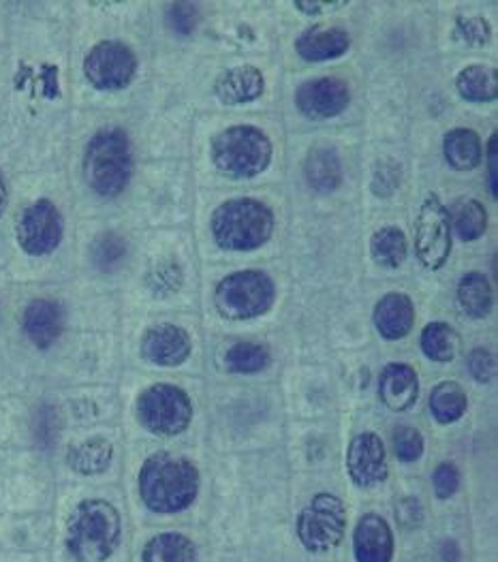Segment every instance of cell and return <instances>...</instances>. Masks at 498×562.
<instances>
[{"instance_id": "cell-23", "label": "cell", "mask_w": 498, "mask_h": 562, "mask_svg": "<svg viewBox=\"0 0 498 562\" xmlns=\"http://www.w3.org/2000/svg\"><path fill=\"white\" fill-rule=\"evenodd\" d=\"M443 153L448 162L457 171H471L484 159L482 139L471 128H454L445 135Z\"/></svg>"}, {"instance_id": "cell-32", "label": "cell", "mask_w": 498, "mask_h": 562, "mask_svg": "<svg viewBox=\"0 0 498 562\" xmlns=\"http://www.w3.org/2000/svg\"><path fill=\"white\" fill-rule=\"evenodd\" d=\"M225 363L231 372L254 374V372H261L270 363V351L257 342H236L227 351Z\"/></svg>"}, {"instance_id": "cell-14", "label": "cell", "mask_w": 498, "mask_h": 562, "mask_svg": "<svg viewBox=\"0 0 498 562\" xmlns=\"http://www.w3.org/2000/svg\"><path fill=\"white\" fill-rule=\"evenodd\" d=\"M193 342L186 329L173 323H159L146 329L142 338V356L157 366H180L191 356Z\"/></svg>"}, {"instance_id": "cell-12", "label": "cell", "mask_w": 498, "mask_h": 562, "mask_svg": "<svg viewBox=\"0 0 498 562\" xmlns=\"http://www.w3.org/2000/svg\"><path fill=\"white\" fill-rule=\"evenodd\" d=\"M351 92L338 78L304 81L295 92L297 110L313 121H328L349 108Z\"/></svg>"}, {"instance_id": "cell-28", "label": "cell", "mask_w": 498, "mask_h": 562, "mask_svg": "<svg viewBox=\"0 0 498 562\" xmlns=\"http://www.w3.org/2000/svg\"><path fill=\"white\" fill-rule=\"evenodd\" d=\"M466 392L456 381H443L430 394V411L439 424H454L466 413Z\"/></svg>"}, {"instance_id": "cell-25", "label": "cell", "mask_w": 498, "mask_h": 562, "mask_svg": "<svg viewBox=\"0 0 498 562\" xmlns=\"http://www.w3.org/2000/svg\"><path fill=\"white\" fill-rule=\"evenodd\" d=\"M114 456L112 442L103 437H94L69 449V467L80 475H99L110 469Z\"/></svg>"}, {"instance_id": "cell-42", "label": "cell", "mask_w": 498, "mask_h": 562, "mask_svg": "<svg viewBox=\"0 0 498 562\" xmlns=\"http://www.w3.org/2000/svg\"><path fill=\"white\" fill-rule=\"evenodd\" d=\"M342 4L344 2H321V0H317V2H295V9L304 11L306 15H315L324 9H336V7H342Z\"/></svg>"}, {"instance_id": "cell-22", "label": "cell", "mask_w": 498, "mask_h": 562, "mask_svg": "<svg viewBox=\"0 0 498 562\" xmlns=\"http://www.w3.org/2000/svg\"><path fill=\"white\" fill-rule=\"evenodd\" d=\"M457 302L462 311L473 319H484L493 311V284L482 272H468L457 284Z\"/></svg>"}, {"instance_id": "cell-10", "label": "cell", "mask_w": 498, "mask_h": 562, "mask_svg": "<svg viewBox=\"0 0 498 562\" xmlns=\"http://www.w3.org/2000/svg\"><path fill=\"white\" fill-rule=\"evenodd\" d=\"M137 74V58L133 49L121 41L97 43L86 60L83 76L99 90H123Z\"/></svg>"}, {"instance_id": "cell-31", "label": "cell", "mask_w": 498, "mask_h": 562, "mask_svg": "<svg viewBox=\"0 0 498 562\" xmlns=\"http://www.w3.org/2000/svg\"><path fill=\"white\" fill-rule=\"evenodd\" d=\"M457 236L464 241L479 240L488 229V212L482 201H460L452 216Z\"/></svg>"}, {"instance_id": "cell-7", "label": "cell", "mask_w": 498, "mask_h": 562, "mask_svg": "<svg viewBox=\"0 0 498 562\" xmlns=\"http://www.w3.org/2000/svg\"><path fill=\"white\" fill-rule=\"evenodd\" d=\"M137 419L152 435L176 437L189 428L193 419V402L184 390L157 383L139 394Z\"/></svg>"}, {"instance_id": "cell-44", "label": "cell", "mask_w": 498, "mask_h": 562, "mask_svg": "<svg viewBox=\"0 0 498 562\" xmlns=\"http://www.w3.org/2000/svg\"><path fill=\"white\" fill-rule=\"evenodd\" d=\"M7 200H9V193H7L4 176H2V171H0V216H2V212H4V207H7Z\"/></svg>"}, {"instance_id": "cell-20", "label": "cell", "mask_w": 498, "mask_h": 562, "mask_svg": "<svg viewBox=\"0 0 498 562\" xmlns=\"http://www.w3.org/2000/svg\"><path fill=\"white\" fill-rule=\"evenodd\" d=\"M351 45L349 33L340 26H315L295 41L297 54L308 63H324L342 56Z\"/></svg>"}, {"instance_id": "cell-8", "label": "cell", "mask_w": 498, "mask_h": 562, "mask_svg": "<svg viewBox=\"0 0 498 562\" xmlns=\"http://www.w3.org/2000/svg\"><path fill=\"white\" fill-rule=\"evenodd\" d=\"M347 528L344 503L330 492L317 494L297 518V537L308 552L321 554L336 548Z\"/></svg>"}, {"instance_id": "cell-4", "label": "cell", "mask_w": 498, "mask_h": 562, "mask_svg": "<svg viewBox=\"0 0 498 562\" xmlns=\"http://www.w3.org/2000/svg\"><path fill=\"white\" fill-rule=\"evenodd\" d=\"M133 176V153L125 131L97 133L83 155L86 184L101 198H118Z\"/></svg>"}, {"instance_id": "cell-15", "label": "cell", "mask_w": 498, "mask_h": 562, "mask_svg": "<svg viewBox=\"0 0 498 562\" xmlns=\"http://www.w3.org/2000/svg\"><path fill=\"white\" fill-rule=\"evenodd\" d=\"M353 550H355L358 562H392L394 559L392 528L381 516L366 514L355 528Z\"/></svg>"}, {"instance_id": "cell-33", "label": "cell", "mask_w": 498, "mask_h": 562, "mask_svg": "<svg viewBox=\"0 0 498 562\" xmlns=\"http://www.w3.org/2000/svg\"><path fill=\"white\" fill-rule=\"evenodd\" d=\"M394 453L403 462H416L423 453V435L411 426L396 428L394 430Z\"/></svg>"}, {"instance_id": "cell-3", "label": "cell", "mask_w": 498, "mask_h": 562, "mask_svg": "<svg viewBox=\"0 0 498 562\" xmlns=\"http://www.w3.org/2000/svg\"><path fill=\"white\" fill-rule=\"evenodd\" d=\"M210 227L220 248L247 252L272 238L274 212L263 201L250 198L225 201L214 210Z\"/></svg>"}, {"instance_id": "cell-17", "label": "cell", "mask_w": 498, "mask_h": 562, "mask_svg": "<svg viewBox=\"0 0 498 562\" xmlns=\"http://www.w3.org/2000/svg\"><path fill=\"white\" fill-rule=\"evenodd\" d=\"M373 319L385 340H400L414 329L416 306L405 293H387L376 302Z\"/></svg>"}, {"instance_id": "cell-9", "label": "cell", "mask_w": 498, "mask_h": 562, "mask_svg": "<svg viewBox=\"0 0 498 562\" xmlns=\"http://www.w3.org/2000/svg\"><path fill=\"white\" fill-rule=\"evenodd\" d=\"M452 214L437 195H428L417 214V259L428 270H441L452 255Z\"/></svg>"}, {"instance_id": "cell-24", "label": "cell", "mask_w": 498, "mask_h": 562, "mask_svg": "<svg viewBox=\"0 0 498 562\" xmlns=\"http://www.w3.org/2000/svg\"><path fill=\"white\" fill-rule=\"evenodd\" d=\"M142 562H197V550L189 537L163 532L144 546Z\"/></svg>"}, {"instance_id": "cell-18", "label": "cell", "mask_w": 498, "mask_h": 562, "mask_svg": "<svg viewBox=\"0 0 498 562\" xmlns=\"http://www.w3.org/2000/svg\"><path fill=\"white\" fill-rule=\"evenodd\" d=\"M63 327H65L63 306L52 300H35L24 311V331L29 340L39 349H49L60 338Z\"/></svg>"}, {"instance_id": "cell-19", "label": "cell", "mask_w": 498, "mask_h": 562, "mask_svg": "<svg viewBox=\"0 0 498 562\" xmlns=\"http://www.w3.org/2000/svg\"><path fill=\"white\" fill-rule=\"evenodd\" d=\"M263 88H265L263 74L252 65L234 67L225 71L214 83V92L225 105L250 103L263 94Z\"/></svg>"}, {"instance_id": "cell-36", "label": "cell", "mask_w": 498, "mask_h": 562, "mask_svg": "<svg viewBox=\"0 0 498 562\" xmlns=\"http://www.w3.org/2000/svg\"><path fill=\"white\" fill-rule=\"evenodd\" d=\"M432 485H434V492L441 501L445 498H452L460 487V473H457L456 467L450 464V462H443L434 469L432 473Z\"/></svg>"}, {"instance_id": "cell-41", "label": "cell", "mask_w": 498, "mask_h": 562, "mask_svg": "<svg viewBox=\"0 0 498 562\" xmlns=\"http://www.w3.org/2000/svg\"><path fill=\"white\" fill-rule=\"evenodd\" d=\"M497 146H498V137L497 133L490 137V144H488V159H490V191H493V195L497 198L498 191H497V169H498V162H497Z\"/></svg>"}, {"instance_id": "cell-40", "label": "cell", "mask_w": 498, "mask_h": 562, "mask_svg": "<svg viewBox=\"0 0 498 562\" xmlns=\"http://www.w3.org/2000/svg\"><path fill=\"white\" fill-rule=\"evenodd\" d=\"M457 31L460 35L471 43H486L490 37V26L486 20L482 18H473V20H457Z\"/></svg>"}, {"instance_id": "cell-37", "label": "cell", "mask_w": 498, "mask_h": 562, "mask_svg": "<svg viewBox=\"0 0 498 562\" xmlns=\"http://www.w3.org/2000/svg\"><path fill=\"white\" fill-rule=\"evenodd\" d=\"M468 370L473 374L475 381L479 383H488L495 379L497 374V360L490 351L486 349H475L471 356H468Z\"/></svg>"}, {"instance_id": "cell-34", "label": "cell", "mask_w": 498, "mask_h": 562, "mask_svg": "<svg viewBox=\"0 0 498 562\" xmlns=\"http://www.w3.org/2000/svg\"><path fill=\"white\" fill-rule=\"evenodd\" d=\"M148 284L157 295H167V293H176L182 284V270L178 263L173 261H163L159 263L150 277H148Z\"/></svg>"}, {"instance_id": "cell-5", "label": "cell", "mask_w": 498, "mask_h": 562, "mask_svg": "<svg viewBox=\"0 0 498 562\" xmlns=\"http://www.w3.org/2000/svg\"><path fill=\"white\" fill-rule=\"evenodd\" d=\"M210 150L220 173L240 180L263 173L272 162L270 137L252 124H238L220 131L214 135Z\"/></svg>"}, {"instance_id": "cell-39", "label": "cell", "mask_w": 498, "mask_h": 562, "mask_svg": "<svg viewBox=\"0 0 498 562\" xmlns=\"http://www.w3.org/2000/svg\"><path fill=\"white\" fill-rule=\"evenodd\" d=\"M396 520L400 526L405 528H417L423 522V509H421V503L417 498H403L398 505H396Z\"/></svg>"}, {"instance_id": "cell-38", "label": "cell", "mask_w": 498, "mask_h": 562, "mask_svg": "<svg viewBox=\"0 0 498 562\" xmlns=\"http://www.w3.org/2000/svg\"><path fill=\"white\" fill-rule=\"evenodd\" d=\"M58 430H60V426L56 419V411L52 406H45L37 415V426H35L37 439L42 441V445H54L58 437Z\"/></svg>"}, {"instance_id": "cell-29", "label": "cell", "mask_w": 498, "mask_h": 562, "mask_svg": "<svg viewBox=\"0 0 498 562\" xmlns=\"http://www.w3.org/2000/svg\"><path fill=\"white\" fill-rule=\"evenodd\" d=\"M374 263L387 270L400 268L407 259V238L398 227H383L374 232L371 240Z\"/></svg>"}, {"instance_id": "cell-13", "label": "cell", "mask_w": 498, "mask_h": 562, "mask_svg": "<svg viewBox=\"0 0 498 562\" xmlns=\"http://www.w3.org/2000/svg\"><path fill=\"white\" fill-rule=\"evenodd\" d=\"M347 471L358 487H374L387 480L385 445L374 432H362L349 442Z\"/></svg>"}, {"instance_id": "cell-35", "label": "cell", "mask_w": 498, "mask_h": 562, "mask_svg": "<svg viewBox=\"0 0 498 562\" xmlns=\"http://www.w3.org/2000/svg\"><path fill=\"white\" fill-rule=\"evenodd\" d=\"M167 22L178 35H191L197 26V7L191 2L169 4Z\"/></svg>"}, {"instance_id": "cell-1", "label": "cell", "mask_w": 498, "mask_h": 562, "mask_svg": "<svg viewBox=\"0 0 498 562\" xmlns=\"http://www.w3.org/2000/svg\"><path fill=\"white\" fill-rule=\"evenodd\" d=\"M200 492V471L186 458L159 451L139 471V494L155 514H178L193 505Z\"/></svg>"}, {"instance_id": "cell-16", "label": "cell", "mask_w": 498, "mask_h": 562, "mask_svg": "<svg viewBox=\"0 0 498 562\" xmlns=\"http://www.w3.org/2000/svg\"><path fill=\"white\" fill-rule=\"evenodd\" d=\"M381 401L396 413L414 408L419 398V379L409 363H389L383 368L378 379Z\"/></svg>"}, {"instance_id": "cell-27", "label": "cell", "mask_w": 498, "mask_h": 562, "mask_svg": "<svg viewBox=\"0 0 498 562\" xmlns=\"http://www.w3.org/2000/svg\"><path fill=\"white\" fill-rule=\"evenodd\" d=\"M460 336L445 322L428 323L421 331V351L428 360L439 363L452 362L460 353Z\"/></svg>"}, {"instance_id": "cell-2", "label": "cell", "mask_w": 498, "mask_h": 562, "mask_svg": "<svg viewBox=\"0 0 498 562\" xmlns=\"http://www.w3.org/2000/svg\"><path fill=\"white\" fill-rule=\"evenodd\" d=\"M121 535L118 509L103 498H88L69 518L67 548L78 562H103L116 552Z\"/></svg>"}, {"instance_id": "cell-11", "label": "cell", "mask_w": 498, "mask_h": 562, "mask_svg": "<svg viewBox=\"0 0 498 562\" xmlns=\"http://www.w3.org/2000/svg\"><path fill=\"white\" fill-rule=\"evenodd\" d=\"M63 214L49 200L35 201L33 205H29L15 227L22 250L35 257L56 250L63 241Z\"/></svg>"}, {"instance_id": "cell-21", "label": "cell", "mask_w": 498, "mask_h": 562, "mask_svg": "<svg viewBox=\"0 0 498 562\" xmlns=\"http://www.w3.org/2000/svg\"><path fill=\"white\" fill-rule=\"evenodd\" d=\"M304 176L317 193H332L342 182V165L332 148H315L306 157Z\"/></svg>"}, {"instance_id": "cell-26", "label": "cell", "mask_w": 498, "mask_h": 562, "mask_svg": "<svg viewBox=\"0 0 498 562\" xmlns=\"http://www.w3.org/2000/svg\"><path fill=\"white\" fill-rule=\"evenodd\" d=\"M457 92L475 103H490L498 97L497 69L486 65L464 67L456 78Z\"/></svg>"}, {"instance_id": "cell-30", "label": "cell", "mask_w": 498, "mask_h": 562, "mask_svg": "<svg viewBox=\"0 0 498 562\" xmlns=\"http://www.w3.org/2000/svg\"><path fill=\"white\" fill-rule=\"evenodd\" d=\"M128 257V244L118 234H103L90 246L92 266L101 272L118 270Z\"/></svg>"}, {"instance_id": "cell-6", "label": "cell", "mask_w": 498, "mask_h": 562, "mask_svg": "<svg viewBox=\"0 0 498 562\" xmlns=\"http://www.w3.org/2000/svg\"><path fill=\"white\" fill-rule=\"evenodd\" d=\"M274 281L259 270L234 272L218 282L214 291L216 311L229 322H247L261 317L274 306Z\"/></svg>"}, {"instance_id": "cell-43", "label": "cell", "mask_w": 498, "mask_h": 562, "mask_svg": "<svg viewBox=\"0 0 498 562\" xmlns=\"http://www.w3.org/2000/svg\"><path fill=\"white\" fill-rule=\"evenodd\" d=\"M441 561L457 562L460 561V552H457L456 543H445L441 550Z\"/></svg>"}]
</instances>
